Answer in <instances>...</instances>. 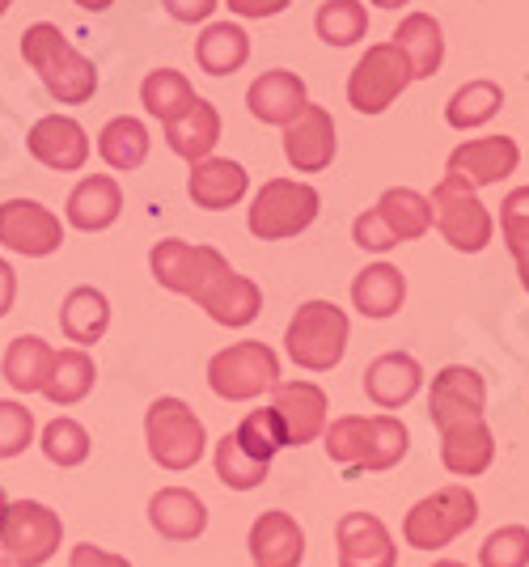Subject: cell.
Segmentation results:
<instances>
[{
  "instance_id": "obj_7",
  "label": "cell",
  "mask_w": 529,
  "mask_h": 567,
  "mask_svg": "<svg viewBox=\"0 0 529 567\" xmlns=\"http://www.w3.org/2000/svg\"><path fill=\"white\" fill-rule=\"evenodd\" d=\"M148 267H153V280L162 284L166 292L191 297V301H199L220 276L234 271L217 246H191V241H183V237L157 241V246L148 250Z\"/></svg>"
},
{
  "instance_id": "obj_51",
  "label": "cell",
  "mask_w": 529,
  "mask_h": 567,
  "mask_svg": "<svg viewBox=\"0 0 529 567\" xmlns=\"http://www.w3.org/2000/svg\"><path fill=\"white\" fill-rule=\"evenodd\" d=\"M433 567H466V564H457V559H440V564H433Z\"/></svg>"
},
{
  "instance_id": "obj_37",
  "label": "cell",
  "mask_w": 529,
  "mask_h": 567,
  "mask_svg": "<svg viewBox=\"0 0 529 567\" xmlns=\"http://www.w3.org/2000/svg\"><path fill=\"white\" fill-rule=\"evenodd\" d=\"M500 106H505V90H500L496 81H466V85L449 97L445 118H449V127H457V132H470V127L491 123V118L500 115Z\"/></svg>"
},
{
  "instance_id": "obj_28",
  "label": "cell",
  "mask_w": 529,
  "mask_h": 567,
  "mask_svg": "<svg viewBox=\"0 0 529 567\" xmlns=\"http://www.w3.org/2000/svg\"><path fill=\"white\" fill-rule=\"evenodd\" d=\"M390 43L403 51V60H407V69H411V81H424V76L440 72V60H445V34H440V22L428 18V13H411V18H403V25L394 30Z\"/></svg>"
},
{
  "instance_id": "obj_32",
  "label": "cell",
  "mask_w": 529,
  "mask_h": 567,
  "mask_svg": "<svg viewBox=\"0 0 529 567\" xmlns=\"http://www.w3.org/2000/svg\"><path fill=\"white\" fill-rule=\"evenodd\" d=\"M51 360H55V348H51L48 339H39V334H18V339L4 348L0 373H4V381H9L18 394H39L51 373Z\"/></svg>"
},
{
  "instance_id": "obj_38",
  "label": "cell",
  "mask_w": 529,
  "mask_h": 567,
  "mask_svg": "<svg viewBox=\"0 0 529 567\" xmlns=\"http://www.w3.org/2000/svg\"><path fill=\"white\" fill-rule=\"evenodd\" d=\"M313 25H318V39L326 48H352L369 34V13H364L361 0H326L318 9Z\"/></svg>"
},
{
  "instance_id": "obj_43",
  "label": "cell",
  "mask_w": 529,
  "mask_h": 567,
  "mask_svg": "<svg viewBox=\"0 0 529 567\" xmlns=\"http://www.w3.org/2000/svg\"><path fill=\"white\" fill-rule=\"evenodd\" d=\"M483 567H529V529L526 525H500L479 546Z\"/></svg>"
},
{
  "instance_id": "obj_5",
  "label": "cell",
  "mask_w": 529,
  "mask_h": 567,
  "mask_svg": "<svg viewBox=\"0 0 529 567\" xmlns=\"http://www.w3.org/2000/svg\"><path fill=\"white\" fill-rule=\"evenodd\" d=\"M433 229V208L419 190L411 187H390L377 199V208H369L364 216H356L352 237L361 250H394L398 241H415Z\"/></svg>"
},
{
  "instance_id": "obj_24",
  "label": "cell",
  "mask_w": 529,
  "mask_h": 567,
  "mask_svg": "<svg viewBox=\"0 0 529 567\" xmlns=\"http://www.w3.org/2000/svg\"><path fill=\"white\" fill-rule=\"evenodd\" d=\"M440 462L457 478H475L496 462V436L487 420H461L440 427Z\"/></svg>"
},
{
  "instance_id": "obj_42",
  "label": "cell",
  "mask_w": 529,
  "mask_h": 567,
  "mask_svg": "<svg viewBox=\"0 0 529 567\" xmlns=\"http://www.w3.org/2000/svg\"><path fill=\"white\" fill-rule=\"evenodd\" d=\"M267 474H271V466L250 462V457L238 450V441H234L229 432L217 441V478L225 483V487H234V492H255Z\"/></svg>"
},
{
  "instance_id": "obj_2",
  "label": "cell",
  "mask_w": 529,
  "mask_h": 567,
  "mask_svg": "<svg viewBox=\"0 0 529 567\" xmlns=\"http://www.w3.org/2000/svg\"><path fill=\"white\" fill-rule=\"evenodd\" d=\"M22 60L39 72L43 90L64 106H81L97 94V69L64 39V30L51 22L25 25Z\"/></svg>"
},
{
  "instance_id": "obj_14",
  "label": "cell",
  "mask_w": 529,
  "mask_h": 567,
  "mask_svg": "<svg viewBox=\"0 0 529 567\" xmlns=\"http://www.w3.org/2000/svg\"><path fill=\"white\" fill-rule=\"evenodd\" d=\"M517 166H521V148H517L512 136H483V141L457 144L449 153V162H445V174L466 183L470 190H483L505 183Z\"/></svg>"
},
{
  "instance_id": "obj_23",
  "label": "cell",
  "mask_w": 529,
  "mask_h": 567,
  "mask_svg": "<svg viewBox=\"0 0 529 567\" xmlns=\"http://www.w3.org/2000/svg\"><path fill=\"white\" fill-rule=\"evenodd\" d=\"M305 81L289 69H271L263 72L255 85H250V94H246V106H250V115L259 118V123H276V127H289L292 118L305 111Z\"/></svg>"
},
{
  "instance_id": "obj_35",
  "label": "cell",
  "mask_w": 529,
  "mask_h": 567,
  "mask_svg": "<svg viewBox=\"0 0 529 567\" xmlns=\"http://www.w3.org/2000/svg\"><path fill=\"white\" fill-rule=\"evenodd\" d=\"M148 148H153V141H148V127L141 123V118H132V115L111 118V123L102 127V136H97V157H102L111 169H120V174L145 166Z\"/></svg>"
},
{
  "instance_id": "obj_39",
  "label": "cell",
  "mask_w": 529,
  "mask_h": 567,
  "mask_svg": "<svg viewBox=\"0 0 529 567\" xmlns=\"http://www.w3.org/2000/svg\"><path fill=\"white\" fill-rule=\"evenodd\" d=\"M500 234L512 262H517V276L529 288V187H517L505 195L500 204Z\"/></svg>"
},
{
  "instance_id": "obj_52",
  "label": "cell",
  "mask_w": 529,
  "mask_h": 567,
  "mask_svg": "<svg viewBox=\"0 0 529 567\" xmlns=\"http://www.w3.org/2000/svg\"><path fill=\"white\" fill-rule=\"evenodd\" d=\"M9 4H13V0H0V18H4V13H9Z\"/></svg>"
},
{
  "instance_id": "obj_15",
  "label": "cell",
  "mask_w": 529,
  "mask_h": 567,
  "mask_svg": "<svg viewBox=\"0 0 529 567\" xmlns=\"http://www.w3.org/2000/svg\"><path fill=\"white\" fill-rule=\"evenodd\" d=\"M271 415L284 432V445H310L326 432V394L313 381H276Z\"/></svg>"
},
{
  "instance_id": "obj_25",
  "label": "cell",
  "mask_w": 529,
  "mask_h": 567,
  "mask_svg": "<svg viewBox=\"0 0 529 567\" xmlns=\"http://www.w3.org/2000/svg\"><path fill=\"white\" fill-rule=\"evenodd\" d=\"M123 213V187L111 178V174H90V178H81L69 195V225L81 229V234H102V229H111Z\"/></svg>"
},
{
  "instance_id": "obj_8",
  "label": "cell",
  "mask_w": 529,
  "mask_h": 567,
  "mask_svg": "<svg viewBox=\"0 0 529 567\" xmlns=\"http://www.w3.org/2000/svg\"><path fill=\"white\" fill-rule=\"evenodd\" d=\"M318 190L310 183H297V178H271L263 183V190L255 195L250 204V234L259 241H289V237L305 234L313 220H318Z\"/></svg>"
},
{
  "instance_id": "obj_30",
  "label": "cell",
  "mask_w": 529,
  "mask_h": 567,
  "mask_svg": "<svg viewBox=\"0 0 529 567\" xmlns=\"http://www.w3.org/2000/svg\"><path fill=\"white\" fill-rule=\"evenodd\" d=\"M166 144L174 157H183V162H204V157H212V148L220 144V115L212 102H195L187 115H178L174 123H166Z\"/></svg>"
},
{
  "instance_id": "obj_18",
  "label": "cell",
  "mask_w": 529,
  "mask_h": 567,
  "mask_svg": "<svg viewBox=\"0 0 529 567\" xmlns=\"http://www.w3.org/2000/svg\"><path fill=\"white\" fill-rule=\"evenodd\" d=\"M25 148H30V157L39 166L60 169V174H76V169H85V162H90V136L69 115L39 118L30 127V136H25Z\"/></svg>"
},
{
  "instance_id": "obj_3",
  "label": "cell",
  "mask_w": 529,
  "mask_h": 567,
  "mask_svg": "<svg viewBox=\"0 0 529 567\" xmlns=\"http://www.w3.org/2000/svg\"><path fill=\"white\" fill-rule=\"evenodd\" d=\"M348 331H352L348 327V313L335 301H305V306L292 313L284 348H289L297 369L326 373L348 352Z\"/></svg>"
},
{
  "instance_id": "obj_49",
  "label": "cell",
  "mask_w": 529,
  "mask_h": 567,
  "mask_svg": "<svg viewBox=\"0 0 529 567\" xmlns=\"http://www.w3.org/2000/svg\"><path fill=\"white\" fill-rule=\"evenodd\" d=\"M73 4H81L85 13H106V9L115 4V0H73Z\"/></svg>"
},
{
  "instance_id": "obj_20",
  "label": "cell",
  "mask_w": 529,
  "mask_h": 567,
  "mask_svg": "<svg viewBox=\"0 0 529 567\" xmlns=\"http://www.w3.org/2000/svg\"><path fill=\"white\" fill-rule=\"evenodd\" d=\"M246 546H250L255 567H301V559H305V529L289 513L271 508V513H259V520L250 525V543Z\"/></svg>"
},
{
  "instance_id": "obj_46",
  "label": "cell",
  "mask_w": 529,
  "mask_h": 567,
  "mask_svg": "<svg viewBox=\"0 0 529 567\" xmlns=\"http://www.w3.org/2000/svg\"><path fill=\"white\" fill-rule=\"evenodd\" d=\"M69 567H132V564H127V555L102 550V546H94V543H81V546H73Z\"/></svg>"
},
{
  "instance_id": "obj_13",
  "label": "cell",
  "mask_w": 529,
  "mask_h": 567,
  "mask_svg": "<svg viewBox=\"0 0 529 567\" xmlns=\"http://www.w3.org/2000/svg\"><path fill=\"white\" fill-rule=\"evenodd\" d=\"M0 246L13 255H25V259H48L64 246V225L39 199H4L0 204Z\"/></svg>"
},
{
  "instance_id": "obj_11",
  "label": "cell",
  "mask_w": 529,
  "mask_h": 567,
  "mask_svg": "<svg viewBox=\"0 0 529 567\" xmlns=\"http://www.w3.org/2000/svg\"><path fill=\"white\" fill-rule=\"evenodd\" d=\"M428 208H433V225L440 229V237H445L454 250H461V255L487 250V241L496 234V220L483 208L479 190H470L466 183H457V178L445 174V178L436 183Z\"/></svg>"
},
{
  "instance_id": "obj_16",
  "label": "cell",
  "mask_w": 529,
  "mask_h": 567,
  "mask_svg": "<svg viewBox=\"0 0 529 567\" xmlns=\"http://www.w3.org/2000/svg\"><path fill=\"white\" fill-rule=\"evenodd\" d=\"M284 157L297 174H322L335 162V118L326 106L305 102V111L284 127Z\"/></svg>"
},
{
  "instance_id": "obj_54",
  "label": "cell",
  "mask_w": 529,
  "mask_h": 567,
  "mask_svg": "<svg viewBox=\"0 0 529 567\" xmlns=\"http://www.w3.org/2000/svg\"><path fill=\"white\" fill-rule=\"evenodd\" d=\"M0 567H13V564H9V559H4V555H0Z\"/></svg>"
},
{
  "instance_id": "obj_21",
  "label": "cell",
  "mask_w": 529,
  "mask_h": 567,
  "mask_svg": "<svg viewBox=\"0 0 529 567\" xmlns=\"http://www.w3.org/2000/svg\"><path fill=\"white\" fill-rule=\"evenodd\" d=\"M419 385H424V369L407 352H385L364 369V394H369V402H377L382 411L407 406L419 394Z\"/></svg>"
},
{
  "instance_id": "obj_17",
  "label": "cell",
  "mask_w": 529,
  "mask_h": 567,
  "mask_svg": "<svg viewBox=\"0 0 529 567\" xmlns=\"http://www.w3.org/2000/svg\"><path fill=\"white\" fill-rule=\"evenodd\" d=\"M487 406V381L466 369V364H449L433 378V394H428V415H433L436 432L461 420H483Z\"/></svg>"
},
{
  "instance_id": "obj_31",
  "label": "cell",
  "mask_w": 529,
  "mask_h": 567,
  "mask_svg": "<svg viewBox=\"0 0 529 567\" xmlns=\"http://www.w3.org/2000/svg\"><path fill=\"white\" fill-rule=\"evenodd\" d=\"M407 301V276L390 262H373L352 280V306L361 309L364 318H394Z\"/></svg>"
},
{
  "instance_id": "obj_36",
  "label": "cell",
  "mask_w": 529,
  "mask_h": 567,
  "mask_svg": "<svg viewBox=\"0 0 529 567\" xmlns=\"http://www.w3.org/2000/svg\"><path fill=\"white\" fill-rule=\"evenodd\" d=\"M141 102H145V111L153 118L174 123L178 115L191 111L195 102H199V94H195V85L178 69H153L141 81Z\"/></svg>"
},
{
  "instance_id": "obj_44",
  "label": "cell",
  "mask_w": 529,
  "mask_h": 567,
  "mask_svg": "<svg viewBox=\"0 0 529 567\" xmlns=\"http://www.w3.org/2000/svg\"><path fill=\"white\" fill-rule=\"evenodd\" d=\"M34 445V411L25 402L0 399V462L18 457Z\"/></svg>"
},
{
  "instance_id": "obj_34",
  "label": "cell",
  "mask_w": 529,
  "mask_h": 567,
  "mask_svg": "<svg viewBox=\"0 0 529 567\" xmlns=\"http://www.w3.org/2000/svg\"><path fill=\"white\" fill-rule=\"evenodd\" d=\"M94 381H97L94 355L85 352V348H64V352H55V360H51V373L39 394H48V402H55V406H76L81 399H90Z\"/></svg>"
},
{
  "instance_id": "obj_12",
  "label": "cell",
  "mask_w": 529,
  "mask_h": 567,
  "mask_svg": "<svg viewBox=\"0 0 529 567\" xmlns=\"http://www.w3.org/2000/svg\"><path fill=\"white\" fill-rule=\"evenodd\" d=\"M411 85V69L394 43H377L361 55V64L348 76V102L361 115H382L394 97Z\"/></svg>"
},
{
  "instance_id": "obj_53",
  "label": "cell",
  "mask_w": 529,
  "mask_h": 567,
  "mask_svg": "<svg viewBox=\"0 0 529 567\" xmlns=\"http://www.w3.org/2000/svg\"><path fill=\"white\" fill-rule=\"evenodd\" d=\"M4 508H9V499H4V492H0V517H4Z\"/></svg>"
},
{
  "instance_id": "obj_27",
  "label": "cell",
  "mask_w": 529,
  "mask_h": 567,
  "mask_svg": "<svg viewBox=\"0 0 529 567\" xmlns=\"http://www.w3.org/2000/svg\"><path fill=\"white\" fill-rule=\"evenodd\" d=\"M199 306L208 309V318L220 322V327H250L255 318H259V309H263V292H259V284L238 276V271H229V276H220L204 297H199Z\"/></svg>"
},
{
  "instance_id": "obj_45",
  "label": "cell",
  "mask_w": 529,
  "mask_h": 567,
  "mask_svg": "<svg viewBox=\"0 0 529 567\" xmlns=\"http://www.w3.org/2000/svg\"><path fill=\"white\" fill-rule=\"evenodd\" d=\"M162 4H166V13L174 22L195 25V22H208V18L217 13L220 0H162Z\"/></svg>"
},
{
  "instance_id": "obj_19",
  "label": "cell",
  "mask_w": 529,
  "mask_h": 567,
  "mask_svg": "<svg viewBox=\"0 0 529 567\" xmlns=\"http://www.w3.org/2000/svg\"><path fill=\"white\" fill-rule=\"evenodd\" d=\"M339 567H398V546L382 517L373 513H343L335 525Z\"/></svg>"
},
{
  "instance_id": "obj_22",
  "label": "cell",
  "mask_w": 529,
  "mask_h": 567,
  "mask_svg": "<svg viewBox=\"0 0 529 567\" xmlns=\"http://www.w3.org/2000/svg\"><path fill=\"white\" fill-rule=\"evenodd\" d=\"M246 187H250V174L229 157H204V162H195L191 178H187V195L204 213H225V208L241 204Z\"/></svg>"
},
{
  "instance_id": "obj_9",
  "label": "cell",
  "mask_w": 529,
  "mask_h": 567,
  "mask_svg": "<svg viewBox=\"0 0 529 567\" xmlns=\"http://www.w3.org/2000/svg\"><path fill=\"white\" fill-rule=\"evenodd\" d=\"M64 543V520L39 499H9L0 517V546L13 567H43Z\"/></svg>"
},
{
  "instance_id": "obj_41",
  "label": "cell",
  "mask_w": 529,
  "mask_h": 567,
  "mask_svg": "<svg viewBox=\"0 0 529 567\" xmlns=\"http://www.w3.org/2000/svg\"><path fill=\"white\" fill-rule=\"evenodd\" d=\"M39 445H43V457H48L51 466L73 471V466H81L90 457V432L76 424V420H69V415H60V420H51L43 427Z\"/></svg>"
},
{
  "instance_id": "obj_1",
  "label": "cell",
  "mask_w": 529,
  "mask_h": 567,
  "mask_svg": "<svg viewBox=\"0 0 529 567\" xmlns=\"http://www.w3.org/2000/svg\"><path fill=\"white\" fill-rule=\"evenodd\" d=\"M326 436V457L356 478L361 471H390L407 457V424L394 415H343L322 432Z\"/></svg>"
},
{
  "instance_id": "obj_4",
  "label": "cell",
  "mask_w": 529,
  "mask_h": 567,
  "mask_svg": "<svg viewBox=\"0 0 529 567\" xmlns=\"http://www.w3.org/2000/svg\"><path fill=\"white\" fill-rule=\"evenodd\" d=\"M145 441L148 457L162 466V471H191L195 462L208 450V432L204 420L195 415L183 399H157L145 411Z\"/></svg>"
},
{
  "instance_id": "obj_29",
  "label": "cell",
  "mask_w": 529,
  "mask_h": 567,
  "mask_svg": "<svg viewBox=\"0 0 529 567\" xmlns=\"http://www.w3.org/2000/svg\"><path fill=\"white\" fill-rule=\"evenodd\" d=\"M106 327H111V301H106L102 288L81 284V288H73V292L64 297V306H60V331H64L69 343L94 348L97 339L106 334Z\"/></svg>"
},
{
  "instance_id": "obj_33",
  "label": "cell",
  "mask_w": 529,
  "mask_h": 567,
  "mask_svg": "<svg viewBox=\"0 0 529 567\" xmlns=\"http://www.w3.org/2000/svg\"><path fill=\"white\" fill-rule=\"evenodd\" d=\"M250 60V34L234 22H212L195 39V64L208 76H234Z\"/></svg>"
},
{
  "instance_id": "obj_55",
  "label": "cell",
  "mask_w": 529,
  "mask_h": 567,
  "mask_svg": "<svg viewBox=\"0 0 529 567\" xmlns=\"http://www.w3.org/2000/svg\"><path fill=\"white\" fill-rule=\"evenodd\" d=\"M526 292H529V288H526Z\"/></svg>"
},
{
  "instance_id": "obj_26",
  "label": "cell",
  "mask_w": 529,
  "mask_h": 567,
  "mask_svg": "<svg viewBox=\"0 0 529 567\" xmlns=\"http://www.w3.org/2000/svg\"><path fill=\"white\" fill-rule=\"evenodd\" d=\"M148 525L166 543H195L208 529V508L187 487H162L157 496L148 499Z\"/></svg>"
},
{
  "instance_id": "obj_48",
  "label": "cell",
  "mask_w": 529,
  "mask_h": 567,
  "mask_svg": "<svg viewBox=\"0 0 529 567\" xmlns=\"http://www.w3.org/2000/svg\"><path fill=\"white\" fill-rule=\"evenodd\" d=\"M13 301H18V271L0 259V318L13 309Z\"/></svg>"
},
{
  "instance_id": "obj_50",
  "label": "cell",
  "mask_w": 529,
  "mask_h": 567,
  "mask_svg": "<svg viewBox=\"0 0 529 567\" xmlns=\"http://www.w3.org/2000/svg\"><path fill=\"white\" fill-rule=\"evenodd\" d=\"M373 4H382V9H398V4H411V0H373Z\"/></svg>"
},
{
  "instance_id": "obj_10",
  "label": "cell",
  "mask_w": 529,
  "mask_h": 567,
  "mask_svg": "<svg viewBox=\"0 0 529 567\" xmlns=\"http://www.w3.org/2000/svg\"><path fill=\"white\" fill-rule=\"evenodd\" d=\"M280 381V355L263 339L234 343L208 360V385L225 402H250Z\"/></svg>"
},
{
  "instance_id": "obj_47",
  "label": "cell",
  "mask_w": 529,
  "mask_h": 567,
  "mask_svg": "<svg viewBox=\"0 0 529 567\" xmlns=\"http://www.w3.org/2000/svg\"><path fill=\"white\" fill-rule=\"evenodd\" d=\"M292 0H229V13L238 18H250V22H263V18H276L284 13Z\"/></svg>"
},
{
  "instance_id": "obj_6",
  "label": "cell",
  "mask_w": 529,
  "mask_h": 567,
  "mask_svg": "<svg viewBox=\"0 0 529 567\" xmlns=\"http://www.w3.org/2000/svg\"><path fill=\"white\" fill-rule=\"evenodd\" d=\"M479 520V499L466 483H449L433 496H424L403 520V538L415 550H440L461 538Z\"/></svg>"
},
{
  "instance_id": "obj_40",
  "label": "cell",
  "mask_w": 529,
  "mask_h": 567,
  "mask_svg": "<svg viewBox=\"0 0 529 567\" xmlns=\"http://www.w3.org/2000/svg\"><path fill=\"white\" fill-rule=\"evenodd\" d=\"M229 436L238 441V450L246 453L250 462H263V466H271V457H276L280 450H289V445H284V432H280L276 415H271V406L250 411V415H246Z\"/></svg>"
}]
</instances>
